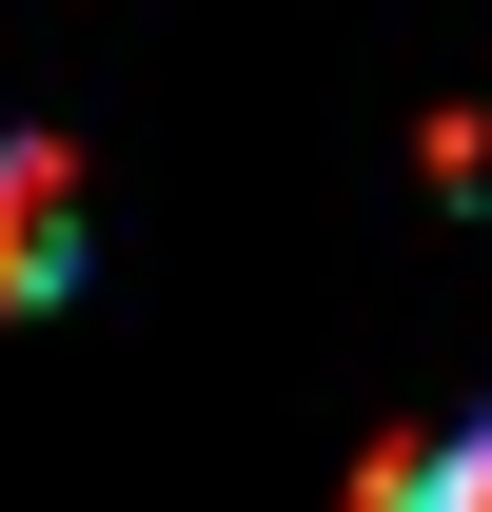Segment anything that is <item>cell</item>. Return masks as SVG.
Returning a JSON list of instances; mask_svg holds the SVG:
<instances>
[{
  "label": "cell",
  "mask_w": 492,
  "mask_h": 512,
  "mask_svg": "<svg viewBox=\"0 0 492 512\" xmlns=\"http://www.w3.org/2000/svg\"><path fill=\"white\" fill-rule=\"evenodd\" d=\"M79 296V158L60 138H0V316Z\"/></svg>",
  "instance_id": "1"
}]
</instances>
